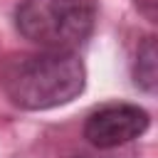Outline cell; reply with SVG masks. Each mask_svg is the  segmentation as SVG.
I'll return each mask as SVG.
<instances>
[{
  "label": "cell",
  "mask_w": 158,
  "mask_h": 158,
  "mask_svg": "<svg viewBox=\"0 0 158 158\" xmlns=\"http://www.w3.org/2000/svg\"><path fill=\"white\" fill-rule=\"evenodd\" d=\"M86 84V69L74 52H22L0 64V89L25 111H47L74 101Z\"/></svg>",
  "instance_id": "obj_1"
},
{
  "label": "cell",
  "mask_w": 158,
  "mask_h": 158,
  "mask_svg": "<svg viewBox=\"0 0 158 158\" xmlns=\"http://www.w3.org/2000/svg\"><path fill=\"white\" fill-rule=\"evenodd\" d=\"M94 25V0H22L15 10L17 32L47 52H74L89 40Z\"/></svg>",
  "instance_id": "obj_2"
},
{
  "label": "cell",
  "mask_w": 158,
  "mask_h": 158,
  "mask_svg": "<svg viewBox=\"0 0 158 158\" xmlns=\"http://www.w3.org/2000/svg\"><path fill=\"white\" fill-rule=\"evenodd\" d=\"M148 126L151 116L146 109L136 104H106L86 116L84 138L99 151H111L143 136Z\"/></svg>",
  "instance_id": "obj_3"
},
{
  "label": "cell",
  "mask_w": 158,
  "mask_h": 158,
  "mask_svg": "<svg viewBox=\"0 0 158 158\" xmlns=\"http://www.w3.org/2000/svg\"><path fill=\"white\" fill-rule=\"evenodd\" d=\"M133 81L138 89H143L148 94L156 91V42H153V37H146L136 52Z\"/></svg>",
  "instance_id": "obj_4"
},
{
  "label": "cell",
  "mask_w": 158,
  "mask_h": 158,
  "mask_svg": "<svg viewBox=\"0 0 158 158\" xmlns=\"http://www.w3.org/2000/svg\"><path fill=\"white\" fill-rule=\"evenodd\" d=\"M133 5H136L151 22H156V7H158V0H133Z\"/></svg>",
  "instance_id": "obj_5"
},
{
  "label": "cell",
  "mask_w": 158,
  "mask_h": 158,
  "mask_svg": "<svg viewBox=\"0 0 158 158\" xmlns=\"http://www.w3.org/2000/svg\"><path fill=\"white\" fill-rule=\"evenodd\" d=\"M77 158H96V156H77ZM109 158V156H106Z\"/></svg>",
  "instance_id": "obj_6"
}]
</instances>
